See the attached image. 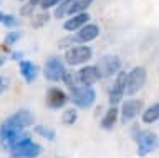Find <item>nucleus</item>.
Wrapping results in <instances>:
<instances>
[{"instance_id":"2","label":"nucleus","mask_w":159,"mask_h":158,"mask_svg":"<svg viewBox=\"0 0 159 158\" xmlns=\"http://www.w3.org/2000/svg\"><path fill=\"white\" fill-rule=\"evenodd\" d=\"M133 138L138 145L139 156H148L149 153H152L156 148H159V138L151 130H139V128H136Z\"/></svg>"},{"instance_id":"15","label":"nucleus","mask_w":159,"mask_h":158,"mask_svg":"<svg viewBox=\"0 0 159 158\" xmlns=\"http://www.w3.org/2000/svg\"><path fill=\"white\" fill-rule=\"evenodd\" d=\"M88 22H89V13L88 12L75 13V15H71L70 18H66V20L63 22V30L70 32V33H75V32H78L83 25H86Z\"/></svg>"},{"instance_id":"1","label":"nucleus","mask_w":159,"mask_h":158,"mask_svg":"<svg viewBox=\"0 0 159 158\" xmlns=\"http://www.w3.org/2000/svg\"><path fill=\"white\" fill-rule=\"evenodd\" d=\"M93 58V48L88 43H75L65 50L63 60L68 67H81Z\"/></svg>"},{"instance_id":"7","label":"nucleus","mask_w":159,"mask_h":158,"mask_svg":"<svg viewBox=\"0 0 159 158\" xmlns=\"http://www.w3.org/2000/svg\"><path fill=\"white\" fill-rule=\"evenodd\" d=\"M96 67L101 75V80H108V78L116 77L123 70V60L118 55H104L98 60Z\"/></svg>"},{"instance_id":"18","label":"nucleus","mask_w":159,"mask_h":158,"mask_svg":"<svg viewBox=\"0 0 159 158\" xmlns=\"http://www.w3.org/2000/svg\"><path fill=\"white\" fill-rule=\"evenodd\" d=\"M33 132H35V135L42 136V138H45V140H48V141L57 140V132H55L52 127L43 125V123H40V125H33Z\"/></svg>"},{"instance_id":"30","label":"nucleus","mask_w":159,"mask_h":158,"mask_svg":"<svg viewBox=\"0 0 159 158\" xmlns=\"http://www.w3.org/2000/svg\"><path fill=\"white\" fill-rule=\"evenodd\" d=\"M5 62H7V57H5L3 53H0V67H3Z\"/></svg>"},{"instance_id":"32","label":"nucleus","mask_w":159,"mask_h":158,"mask_svg":"<svg viewBox=\"0 0 159 158\" xmlns=\"http://www.w3.org/2000/svg\"><path fill=\"white\" fill-rule=\"evenodd\" d=\"M18 2H27V0H18Z\"/></svg>"},{"instance_id":"6","label":"nucleus","mask_w":159,"mask_h":158,"mask_svg":"<svg viewBox=\"0 0 159 158\" xmlns=\"http://www.w3.org/2000/svg\"><path fill=\"white\" fill-rule=\"evenodd\" d=\"M42 72H43V77L47 82H52V83L61 82L65 72H66V63H65L61 57H57V55L48 57L42 68Z\"/></svg>"},{"instance_id":"12","label":"nucleus","mask_w":159,"mask_h":158,"mask_svg":"<svg viewBox=\"0 0 159 158\" xmlns=\"http://www.w3.org/2000/svg\"><path fill=\"white\" fill-rule=\"evenodd\" d=\"M101 33V28H99L98 23H93V22H88L86 25H83L78 32L73 33L75 37V42L76 43H89L93 40H96Z\"/></svg>"},{"instance_id":"23","label":"nucleus","mask_w":159,"mask_h":158,"mask_svg":"<svg viewBox=\"0 0 159 158\" xmlns=\"http://www.w3.org/2000/svg\"><path fill=\"white\" fill-rule=\"evenodd\" d=\"M94 0H75V3L70 8L68 15H75V13H80V12H86L89 7L93 5Z\"/></svg>"},{"instance_id":"25","label":"nucleus","mask_w":159,"mask_h":158,"mask_svg":"<svg viewBox=\"0 0 159 158\" xmlns=\"http://www.w3.org/2000/svg\"><path fill=\"white\" fill-rule=\"evenodd\" d=\"M78 120V112L76 108H65L63 115H61V122L65 125H75Z\"/></svg>"},{"instance_id":"9","label":"nucleus","mask_w":159,"mask_h":158,"mask_svg":"<svg viewBox=\"0 0 159 158\" xmlns=\"http://www.w3.org/2000/svg\"><path fill=\"white\" fill-rule=\"evenodd\" d=\"M126 95V72L121 70L114 77V82L111 83L108 90V102L109 105H119L124 100Z\"/></svg>"},{"instance_id":"31","label":"nucleus","mask_w":159,"mask_h":158,"mask_svg":"<svg viewBox=\"0 0 159 158\" xmlns=\"http://www.w3.org/2000/svg\"><path fill=\"white\" fill-rule=\"evenodd\" d=\"M3 15H5V13H3L2 10H0V23H2V18H3Z\"/></svg>"},{"instance_id":"22","label":"nucleus","mask_w":159,"mask_h":158,"mask_svg":"<svg viewBox=\"0 0 159 158\" xmlns=\"http://www.w3.org/2000/svg\"><path fill=\"white\" fill-rule=\"evenodd\" d=\"M61 82L65 83V85H66L68 90H71V88L78 87V85H81V83H80V78H78V73H76V72L68 70V68H66V72H65V75H63V78H61Z\"/></svg>"},{"instance_id":"14","label":"nucleus","mask_w":159,"mask_h":158,"mask_svg":"<svg viewBox=\"0 0 159 158\" xmlns=\"http://www.w3.org/2000/svg\"><path fill=\"white\" fill-rule=\"evenodd\" d=\"M76 73H78V78H80V83H81V85L93 87L96 82L101 80V75H99L96 65H81V68H80Z\"/></svg>"},{"instance_id":"11","label":"nucleus","mask_w":159,"mask_h":158,"mask_svg":"<svg viewBox=\"0 0 159 158\" xmlns=\"http://www.w3.org/2000/svg\"><path fill=\"white\" fill-rule=\"evenodd\" d=\"M5 123H8L10 127L13 128H18V130H27L28 127H33L35 125V115L33 112H30L28 108H20L15 113H12Z\"/></svg>"},{"instance_id":"17","label":"nucleus","mask_w":159,"mask_h":158,"mask_svg":"<svg viewBox=\"0 0 159 158\" xmlns=\"http://www.w3.org/2000/svg\"><path fill=\"white\" fill-rule=\"evenodd\" d=\"M141 122L144 123V125H151V123L159 122V102L146 107L141 112Z\"/></svg>"},{"instance_id":"27","label":"nucleus","mask_w":159,"mask_h":158,"mask_svg":"<svg viewBox=\"0 0 159 158\" xmlns=\"http://www.w3.org/2000/svg\"><path fill=\"white\" fill-rule=\"evenodd\" d=\"M60 3H61V0H42L40 8H42V10H52V8L58 7Z\"/></svg>"},{"instance_id":"29","label":"nucleus","mask_w":159,"mask_h":158,"mask_svg":"<svg viewBox=\"0 0 159 158\" xmlns=\"http://www.w3.org/2000/svg\"><path fill=\"white\" fill-rule=\"evenodd\" d=\"M10 58H12V60H22L23 58V52H12L10 53Z\"/></svg>"},{"instance_id":"13","label":"nucleus","mask_w":159,"mask_h":158,"mask_svg":"<svg viewBox=\"0 0 159 158\" xmlns=\"http://www.w3.org/2000/svg\"><path fill=\"white\" fill-rule=\"evenodd\" d=\"M18 72L25 80V83H33L40 75V67L35 62L28 60V58H22L18 62Z\"/></svg>"},{"instance_id":"5","label":"nucleus","mask_w":159,"mask_h":158,"mask_svg":"<svg viewBox=\"0 0 159 158\" xmlns=\"http://www.w3.org/2000/svg\"><path fill=\"white\" fill-rule=\"evenodd\" d=\"M43 151V146L40 143L33 141L32 136L25 138L23 141L17 143L15 146H12L8 150L12 158H38Z\"/></svg>"},{"instance_id":"16","label":"nucleus","mask_w":159,"mask_h":158,"mask_svg":"<svg viewBox=\"0 0 159 158\" xmlns=\"http://www.w3.org/2000/svg\"><path fill=\"white\" fill-rule=\"evenodd\" d=\"M118 122H119V108H118V105H111L103 113L99 127H101L103 130H113Z\"/></svg>"},{"instance_id":"10","label":"nucleus","mask_w":159,"mask_h":158,"mask_svg":"<svg viewBox=\"0 0 159 158\" xmlns=\"http://www.w3.org/2000/svg\"><path fill=\"white\" fill-rule=\"evenodd\" d=\"M70 102V93H66L63 88H60L57 85H52L47 90V97H45V103L50 110H61L66 107V103Z\"/></svg>"},{"instance_id":"26","label":"nucleus","mask_w":159,"mask_h":158,"mask_svg":"<svg viewBox=\"0 0 159 158\" xmlns=\"http://www.w3.org/2000/svg\"><path fill=\"white\" fill-rule=\"evenodd\" d=\"M2 25H5L7 28H17L18 27V18L17 17H13V15H10V13H5L3 18H2Z\"/></svg>"},{"instance_id":"20","label":"nucleus","mask_w":159,"mask_h":158,"mask_svg":"<svg viewBox=\"0 0 159 158\" xmlns=\"http://www.w3.org/2000/svg\"><path fill=\"white\" fill-rule=\"evenodd\" d=\"M75 3V0H61V3H60L58 7L53 8V15L55 18H58V20H61V18H65L68 15L70 8H71V5Z\"/></svg>"},{"instance_id":"3","label":"nucleus","mask_w":159,"mask_h":158,"mask_svg":"<svg viewBox=\"0 0 159 158\" xmlns=\"http://www.w3.org/2000/svg\"><path fill=\"white\" fill-rule=\"evenodd\" d=\"M70 102L76 108H89L96 102V90L88 85H78L70 90Z\"/></svg>"},{"instance_id":"21","label":"nucleus","mask_w":159,"mask_h":158,"mask_svg":"<svg viewBox=\"0 0 159 158\" xmlns=\"http://www.w3.org/2000/svg\"><path fill=\"white\" fill-rule=\"evenodd\" d=\"M40 3H42V0H27V2H23V5L20 7V15L32 17L35 10L40 7Z\"/></svg>"},{"instance_id":"4","label":"nucleus","mask_w":159,"mask_h":158,"mask_svg":"<svg viewBox=\"0 0 159 158\" xmlns=\"http://www.w3.org/2000/svg\"><path fill=\"white\" fill-rule=\"evenodd\" d=\"M148 82V70L141 65L131 68L126 72V95L134 97L138 92L143 90V87Z\"/></svg>"},{"instance_id":"19","label":"nucleus","mask_w":159,"mask_h":158,"mask_svg":"<svg viewBox=\"0 0 159 158\" xmlns=\"http://www.w3.org/2000/svg\"><path fill=\"white\" fill-rule=\"evenodd\" d=\"M30 18H32V20H30V23H32L33 28H42L43 25H47V23H48L50 13H48V10H42V12L33 13Z\"/></svg>"},{"instance_id":"8","label":"nucleus","mask_w":159,"mask_h":158,"mask_svg":"<svg viewBox=\"0 0 159 158\" xmlns=\"http://www.w3.org/2000/svg\"><path fill=\"white\" fill-rule=\"evenodd\" d=\"M144 110L143 102L139 98L129 97L126 100L121 102V110H119V118L123 123H129L133 120H136L138 115H141V112Z\"/></svg>"},{"instance_id":"28","label":"nucleus","mask_w":159,"mask_h":158,"mask_svg":"<svg viewBox=\"0 0 159 158\" xmlns=\"http://www.w3.org/2000/svg\"><path fill=\"white\" fill-rule=\"evenodd\" d=\"M7 88H8V78L3 77V75H0V95H2Z\"/></svg>"},{"instance_id":"24","label":"nucleus","mask_w":159,"mask_h":158,"mask_svg":"<svg viewBox=\"0 0 159 158\" xmlns=\"http://www.w3.org/2000/svg\"><path fill=\"white\" fill-rule=\"evenodd\" d=\"M22 35L23 33L20 32V30H17V28H12L7 35H5V38H3V43L7 47H13L15 43H18L20 42V38H22Z\"/></svg>"}]
</instances>
